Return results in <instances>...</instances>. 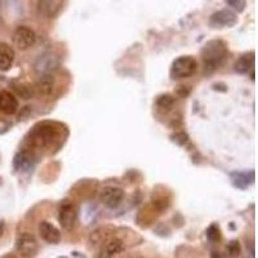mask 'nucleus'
Returning <instances> with one entry per match:
<instances>
[{"label":"nucleus","mask_w":258,"mask_h":258,"mask_svg":"<svg viewBox=\"0 0 258 258\" xmlns=\"http://www.w3.org/2000/svg\"><path fill=\"white\" fill-rule=\"evenodd\" d=\"M227 45L222 40L207 41L202 48V59L204 64V73L211 74L216 69H218L223 63L227 57Z\"/></svg>","instance_id":"nucleus-1"},{"label":"nucleus","mask_w":258,"mask_h":258,"mask_svg":"<svg viewBox=\"0 0 258 258\" xmlns=\"http://www.w3.org/2000/svg\"><path fill=\"white\" fill-rule=\"evenodd\" d=\"M58 137V131L52 123H40L30 132V142L35 147L50 146Z\"/></svg>","instance_id":"nucleus-2"},{"label":"nucleus","mask_w":258,"mask_h":258,"mask_svg":"<svg viewBox=\"0 0 258 258\" xmlns=\"http://www.w3.org/2000/svg\"><path fill=\"white\" fill-rule=\"evenodd\" d=\"M198 68L197 59L191 56H182L174 59L172 66H170V78L173 80L185 79V78H190L191 75L195 74Z\"/></svg>","instance_id":"nucleus-3"},{"label":"nucleus","mask_w":258,"mask_h":258,"mask_svg":"<svg viewBox=\"0 0 258 258\" xmlns=\"http://www.w3.org/2000/svg\"><path fill=\"white\" fill-rule=\"evenodd\" d=\"M13 44L20 50H26L34 47L36 41V35L34 30L27 26H18L12 36Z\"/></svg>","instance_id":"nucleus-4"},{"label":"nucleus","mask_w":258,"mask_h":258,"mask_svg":"<svg viewBox=\"0 0 258 258\" xmlns=\"http://www.w3.org/2000/svg\"><path fill=\"white\" fill-rule=\"evenodd\" d=\"M59 66V58L53 54V53H44L39 56V58L36 59L35 63H34V70L39 75H52L54 71L58 69Z\"/></svg>","instance_id":"nucleus-5"},{"label":"nucleus","mask_w":258,"mask_h":258,"mask_svg":"<svg viewBox=\"0 0 258 258\" xmlns=\"http://www.w3.org/2000/svg\"><path fill=\"white\" fill-rule=\"evenodd\" d=\"M38 241L31 234H21L16 240V250L20 253L21 257L32 258L38 253Z\"/></svg>","instance_id":"nucleus-6"},{"label":"nucleus","mask_w":258,"mask_h":258,"mask_svg":"<svg viewBox=\"0 0 258 258\" xmlns=\"http://www.w3.org/2000/svg\"><path fill=\"white\" fill-rule=\"evenodd\" d=\"M238 22V16L230 9H220L214 12L209 18V26L212 29H225L232 27Z\"/></svg>","instance_id":"nucleus-7"},{"label":"nucleus","mask_w":258,"mask_h":258,"mask_svg":"<svg viewBox=\"0 0 258 258\" xmlns=\"http://www.w3.org/2000/svg\"><path fill=\"white\" fill-rule=\"evenodd\" d=\"M58 221L62 229L66 230V231H70L75 227V225H77V209L71 203H63L59 207Z\"/></svg>","instance_id":"nucleus-8"},{"label":"nucleus","mask_w":258,"mask_h":258,"mask_svg":"<svg viewBox=\"0 0 258 258\" xmlns=\"http://www.w3.org/2000/svg\"><path fill=\"white\" fill-rule=\"evenodd\" d=\"M35 158L30 151L26 150H21L13 158V168L16 172H21V173H26L30 172L32 168L35 167Z\"/></svg>","instance_id":"nucleus-9"},{"label":"nucleus","mask_w":258,"mask_h":258,"mask_svg":"<svg viewBox=\"0 0 258 258\" xmlns=\"http://www.w3.org/2000/svg\"><path fill=\"white\" fill-rule=\"evenodd\" d=\"M101 202L109 208H117L124 199V191L119 187H106L103 188L100 197Z\"/></svg>","instance_id":"nucleus-10"},{"label":"nucleus","mask_w":258,"mask_h":258,"mask_svg":"<svg viewBox=\"0 0 258 258\" xmlns=\"http://www.w3.org/2000/svg\"><path fill=\"white\" fill-rule=\"evenodd\" d=\"M124 250V243L120 239L110 238L100 246L98 258H114Z\"/></svg>","instance_id":"nucleus-11"},{"label":"nucleus","mask_w":258,"mask_h":258,"mask_svg":"<svg viewBox=\"0 0 258 258\" xmlns=\"http://www.w3.org/2000/svg\"><path fill=\"white\" fill-rule=\"evenodd\" d=\"M39 234L47 243L57 244L61 240V232L53 223L48 221H41L39 225Z\"/></svg>","instance_id":"nucleus-12"},{"label":"nucleus","mask_w":258,"mask_h":258,"mask_svg":"<svg viewBox=\"0 0 258 258\" xmlns=\"http://www.w3.org/2000/svg\"><path fill=\"white\" fill-rule=\"evenodd\" d=\"M18 110V101L13 93L8 91L0 92V111L6 115L16 114Z\"/></svg>","instance_id":"nucleus-13"},{"label":"nucleus","mask_w":258,"mask_h":258,"mask_svg":"<svg viewBox=\"0 0 258 258\" xmlns=\"http://www.w3.org/2000/svg\"><path fill=\"white\" fill-rule=\"evenodd\" d=\"M232 181V185L236 188L245 190L254 182V170H248V172H232L230 174Z\"/></svg>","instance_id":"nucleus-14"},{"label":"nucleus","mask_w":258,"mask_h":258,"mask_svg":"<svg viewBox=\"0 0 258 258\" xmlns=\"http://www.w3.org/2000/svg\"><path fill=\"white\" fill-rule=\"evenodd\" d=\"M15 62V50L11 45L0 41V70L7 71L12 68Z\"/></svg>","instance_id":"nucleus-15"},{"label":"nucleus","mask_w":258,"mask_h":258,"mask_svg":"<svg viewBox=\"0 0 258 258\" xmlns=\"http://www.w3.org/2000/svg\"><path fill=\"white\" fill-rule=\"evenodd\" d=\"M253 68H254V52L243 54L234 64V70L238 74H248L249 71L254 70Z\"/></svg>","instance_id":"nucleus-16"},{"label":"nucleus","mask_w":258,"mask_h":258,"mask_svg":"<svg viewBox=\"0 0 258 258\" xmlns=\"http://www.w3.org/2000/svg\"><path fill=\"white\" fill-rule=\"evenodd\" d=\"M38 9L40 15L44 17H56L62 9V2H57V0H52V2H39Z\"/></svg>","instance_id":"nucleus-17"},{"label":"nucleus","mask_w":258,"mask_h":258,"mask_svg":"<svg viewBox=\"0 0 258 258\" xmlns=\"http://www.w3.org/2000/svg\"><path fill=\"white\" fill-rule=\"evenodd\" d=\"M38 89L40 93L45 94V96H49L54 91V87H56V80L53 78V75H41L38 80Z\"/></svg>","instance_id":"nucleus-18"},{"label":"nucleus","mask_w":258,"mask_h":258,"mask_svg":"<svg viewBox=\"0 0 258 258\" xmlns=\"http://www.w3.org/2000/svg\"><path fill=\"white\" fill-rule=\"evenodd\" d=\"M176 102V98H174L172 94H160V96L156 98V106L161 110H170L174 106Z\"/></svg>","instance_id":"nucleus-19"},{"label":"nucleus","mask_w":258,"mask_h":258,"mask_svg":"<svg viewBox=\"0 0 258 258\" xmlns=\"http://www.w3.org/2000/svg\"><path fill=\"white\" fill-rule=\"evenodd\" d=\"M207 239H208L211 243H217L221 240V230L218 227L217 223H212L208 226V229L206 230Z\"/></svg>","instance_id":"nucleus-20"},{"label":"nucleus","mask_w":258,"mask_h":258,"mask_svg":"<svg viewBox=\"0 0 258 258\" xmlns=\"http://www.w3.org/2000/svg\"><path fill=\"white\" fill-rule=\"evenodd\" d=\"M241 252V246L240 243L238 240H231L229 244H227V254L231 258H236L240 255Z\"/></svg>","instance_id":"nucleus-21"},{"label":"nucleus","mask_w":258,"mask_h":258,"mask_svg":"<svg viewBox=\"0 0 258 258\" xmlns=\"http://www.w3.org/2000/svg\"><path fill=\"white\" fill-rule=\"evenodd\" d=\"M226 4L231 7L232 9H235V11H238V12H243L245 9L246 2H244V0H227Z\"/></svg>","instance_id":"nucleus-22"},{"label":"nucleus","mask_w":258,"mask_h":258,"mask_svg":"<svg viewBox=\"0 0 258 258\" xmlns=\"http://www.w3.org/2000/svg\"><path fill=\"white\" fill-rule=\"evenodd\" d=\"M172 140H173L176 144H178L179 146H185V145L188 142V136L183 132L176 133V135L172 136Z\"/></svg>","instance_id":"nucleus-23"},{"label":"nucleus","mask_w":258,"mask_h":258,"mask_svg":"<svg viewBox=\"0 0 258 258\" xmlns=\"http://www.w3.org/2000/svg\"><path fill=\"white\" fill-rule=\"evenodd\" d=\"M15 91L20 94L24 100H29L30 98V91L29 88H26L25 85H15Z\"/></svg>","instance_id":"nucleus-24"},{"label":"nucleus","mask_w":258,"mask_h":258,"mask_svg":"<svg viewBox=\"0 0 258 258\" xmlns=\"http://www.w3.org/2000/svg\"><path fill=\"white\" fill-rule=\"evenodd\" d=\"M154 206L159 209V211H163V209H167L169 207V202H168L165 198H160V199L154 200Z\"/></svg>","instance_id":"nucleus-25"},{"label":"nucleus","mask_w":258,"mask_h":258,"mask_svg":"<svg viewBox=\"0 0 258 258\" xmlns=\"http://www.w3.org/2000/svg\"><path fill=\"white\" fill-rule=\"evenodd\" d=\"M188 93H190V88H188V87H185V85H179L178 88H177V94H178L179 97H186V96H188Z\"/></svg>","instance_id":"nucleus-26"},{"label":"nucleus","mask_w":258,"mask_h":258,"mask_svg":"<svg viewBox=\"0 0 258 258\" xmlns=\"http://www.w3.org/2000/svg\"><path fill=\"white\" fill-rule=\"evenodd\" d=\"M3 232H4V221L0 220V238L3 236Z\"/></svg>","instance_id":"nucleus-27"},{"label":"nucleus","mask_w":258,"mask_h":258,"mask_svg":"<svg viewBox=\"0 0 258 258\" xmlns=\"http://www.w3.org/2000/svg\"><path fill=\"white\" fill-rule=\"evenodd\" d=\"M211 258H222V257H221V254L218 252H212Z\"/></svg>","instance_id":"nucleus-28"},{"label":"nucleus","mask_w":258,"mask_h":258,"mask_svg":"<svg viewBox=\"0 0 258 258\" xmlns=\"http://www.w3.org/2000/svg\"><path fill=\"white\" fill-rule=\"evenodd\" d=\"M125 258H135V257H125Z\"/></svg>","instance_id":"nucleus-29"},{"label":"nucleus","mask_w":258,"mask_h":258,"mask_svg":"<svg viewBox=\"0 0 258 258\" xmlns=\"http://www.w3.org/2000/svg\"><path fill=\"white\" fill-rule=\"evenodd\" d=\"M8 258H15V257H8Z\"/></svg>","instance_id":"nucleus-30"}]
</instances>
